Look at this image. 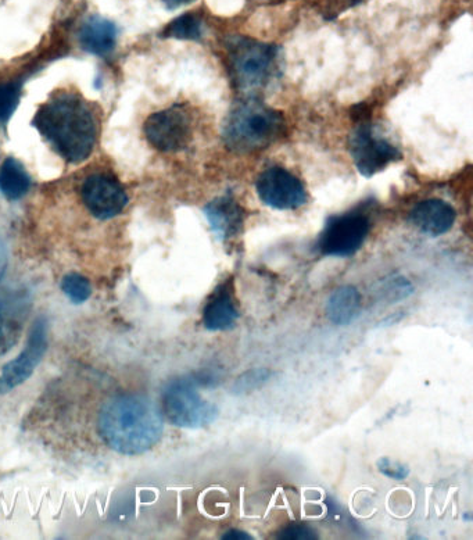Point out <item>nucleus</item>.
<instances>
[{
    "mask_svg": "<svg viewBox=\"0 0 473 540\" xmlns=\"http://www.w3.org/2000/svg\"><path fill=\"white\" fill-rule=\"evenodd\" d=\"M34 127L67 162H82L95 145V120L89 107L77 96H57L39 107Z\"/></svg>",
    "mask_w": 473,
    "mask_h": 540,
    "instance_id": "nucleus-2",
    "label": "nucleus"
},
{
    "mask_svg": "<svg viewBox=\"0 0 473 540\" xmlns=\"http://www.w3.org/2000/svg\"><path fill=\"white\" fill-rule=\"evenodd\" d=\"M20 100V89L16 84H0V123H6Z\"/></svg>",
    "mask_w": 473,
    "mask_h": 540,
    "instance_id": "nucleus-23",
    "label": "nucleus"
},
{
    "mask_svg": "<svg viewBox=\"0 0 473 540\" xmlns=\"http://www.w3.org/2000/svg\"><path fill=\"white\" fill-rule=\"evenodd\" d=\"M414 291L415 288L411 281L403 277V275L397 274L383 278L375 285V289H372L376 298L387 303V305L403 302V300L410 298Z\"/></svg>",
    "mask_w": 473,
    "mask_h": 540,
    "instance_id": "nucleus-19",
    "label": "nucleus"
},
{
    "mask_svg": "<svg viewBox=\"0 0 473 540\" xmlns=\"http://www.w3.org/2000/svg\"><path fill=\"white\" fill-rule=\"evenodd\" d=\"M457 218L454 207L440 199L422 200L410 213V221L422 234L442 236L453 228Z\"/></svg>",
    "mask_w": 473,
    "mask_h": 540,
    "instance_id": "nucleus-15",
    "label": "nucleus"
},
{
    "mask_svg": "<svg viewBox=\"0 0 473 540\" xmlns=\"http://www.w3.org/2000/svg\"><path fill=\"white\" fill-rule=\"evenodd\" d=\"M100 438L116 453L141 456L160 442L163 413L148 396L123 393L107 400L98 418Z\"/></svg>",
    "mask_w": 473,
    "mask_h": 540,
    "instance_id": "nucleus-1",
    "label": "nucleus"
},
{
    "mask_svg": "<svg viewBox=\"0 0 473 540\" xmlns=\"http://www.w3.org/2000/svg\"><path fill=\"white\" fill-rule=\"evenodd\" d=\"M145 135L154 149L179 152L192 139V118L184 107L174 106L152 114L145 123Z\"/></svg>",
    "mask_w": 473,
    "mask_h": 540,
    "instance_id": "nucleus-8",
    "label": "nucleus"
},
{
    "mask_svg": "<svg viewBox=\"0 0 473 540\" xmlns=\"http://www.w3.org/2000/svg\"><path fill=\"white\" fill-rule=\"evenodd\" d=\"M46 350H48V320L41 316L32 324L23 352L3 368L2 379L9 391L24 384L34 374L35 368L45 357Z\"/></svg>",
    "mask_w": 473,
    "mask_h": 540,
    "instance_id": "nucleus-11",
    "label": "nucleus"
},
{
    "mask_svg": "<svg viewBox=\"0 0 473 540\" xmlns=\"http://www.w3.org/2000/svg\"><path fill=\"white\" fill-rule=\"evenodd\" d=\"M240 313L235 305L234 289L231 282L227 281L215 288L207 299L202 313L203 327L210 332L229 331L235 327Z\"/></svg>",
    "mask_w": 473,
    "mask_h": 540,
    "instance_id": "nucleus-14",
    "label": "nucleus"
},
{
    "mask_svg": "<svg viewBox=\"0 0 473 540\" xmlns=\"http://www.w3.org/2000/svg\"><path fill=\"white\" fill-rule=\"evenodd\" d=\"M7 266V252L5 245H3L2 239H0V280H2L3 274H5Z\"/></svg>",
    "mask_w": 473,
    "mask_h": 540,
    "instance_id": "nucleus-27",
    "label": "nucleus"
},
{
    "mask_svg": "<svg viewBox=\"0 0 473 540\" xmlns=\"http://www.w3.org/2000/svg\"><path fill=\"white\" fill-rule=\"evenodd\" d=\"M164 37L181 41H199L203 35V23L196 14L186 13L172 21L164 30Z\"/></svg>",
    "mask_w": 473,
    "mask_h": 540,
    "instance_id": "nucleus-20",
    "label": "nucleus"
},
{
    "mask_svg": "<svg viewBox=\"0 0 473 540\" xmlns=\"http://www.w3.org/2000/svg\"><path fill=\"white\" fill-rule=\"evenodd\" d=\"M62 291L74 305H82L91 298L92 286L88 278L80 274H68L63 278Z\"/></svg>",
    "mask_w": 473,
    "mask_h": 540,
    "instance_id": "nucleus-22",
    "label": "nucleus"
},
{
    "mask_svg": "<svg viewBox=\"0 0 473 540\" xmlns=\"http://www.w3.org/2000/svg\"><path fill=\"white\" fill-rule=\"evenodd\" d=\"M82 199L89 212L99 220H109L118 216L128 198L124 188L109 175H91L82 187Z\"/></svg>",
    "mask_w": 473,
    "mask_h": 540,
    "instance_id": "nucleus-12",
    "label": "nucleus"
},
{
    "mask_svg": "<svg viewBox=\"0 0 473 540\" xmlns=\"http://www.w3.org/2000/svg\"><path fill=\"white\" fill-rule=\"evenodd\" d=\"M229 74L245 98H257L279 74V49L257 39L232 37L227 42Z\"/></svg>",
    "mask_w": 473,
    "mask_h": 540,
    "instance_id": "nucleus-4",
    "label": "nucleus"
},
{
    "mask_svg": "<svg viewBox=\"0 0 473 540\" xmlns=\"http://www.w3.org/2000/svg\"><path fill=\"white\" fill-rule=\"evenodd\" d=\"M376 468L383 477L393 479V481H406L411 472L410 467L406 466V464L390 459V457H381L376 461Z\"/></svg>",
    "mask_w": 473,
    "mask_h": 540,
    "instance_id": "nucleus-24",
    "label": "nucleus"
},
{
    "mask_svg": "<svg viewBox=\"0 0 473 540\" xmlns=\"http://www.w3.org/2000/svg\"><path fill=\"white\" fill-rule=\"evenodd\" d=\"M363 298L356 286L344 285L335 289L326 302V317L333 325L346 327L360 317Z\"/></svg>",
    "mask_w": 473,
    "mask_h": 540,
    "instance_id": "nucleus-16",
    "label": "nucleus"
},
{
    "mask_svg": "<svg viewBox=\"0 0 473 540\" xmlns=\"http://www.w3.org/2000/svg\"><path fill=\"white\" fill-rule=\"evenodd\" d=\"M371 231V221L364 212H353L333 216L326 221L317 242L322 256L351 257L363 248Z\"/></svg>",
    "mask_w": 473,
    "mask_h": 540,
    "instance_id": "nucleus-6",
    "label": "nucleus"
},
{
    "mask_svg": "<svg viewBox=\"0 0 473 540\" xmlns=\"http://www.w3.org/2000/svg\"><path fill=\"white\" fill-rule=\"evenodd\" d=\"M350 153L357 170L367 178L401 159L400 150L385 138L378 137L367 118L358 121L356 130L350 135Z\"/></svg>",
    "mask_w": 473,
    "mask_h": 540,
    "instance_id": "nucleus-7",
    "label": "nucleus"
},
{
    "mask_svg": "<svg viewBox=\"0 0 473 540\" xmlns=\"http://www.w3.org/2000/svg\"><path fill=\"white\" fill-rule=\"evenodd\" d=\"M27 171L16 159H7L0 166V192L9 200L23 198L30 189Z\"/></svg>",
    "mask_w": 473,
    "mask_h": 540,
    "instance_id": "nucleus-18",
    "label": "nucleus"
},
{
    "mask_svg": "<svg viewBox=\"0 0 473 540\" xmlns=\"http://www.w3.org/2000/svg\"><path fill=\"white\" fill-rule=\"evenodd\" d=\"M272 375H274V371L267 367H257L253 368V370L246 371V373L236 378L234 385H232L231 393L235 396L249 395V393L258 391L261 386L271 381Z\"/></svg>",
    "mask_w": 473,
    "mask_h": 540,
    "instance_id": "nucleus-21",
    "label": "nucleus"
},
{
    "mask_svg": "<svg viewBox=\"0 0 473 540\" xmlns=\"http://www.w3.org/2000/svg\"><path fill=\"white\" fill-rule=\"evenodd\" d=\"M196 375L171 379L161 393V413L175 427L200 429L213 424L220 409L203 398Z\"/></svg>",
    "mask_w": 473,
    "mask_h": 540,
    "instance_id": "nucleus-5",
    "label": "nucleus"
},
{
    "mask_svg": "<svg viewBox=\"0 0 473 540\" xmlns=\"http://www.w3.org/2000/svg\"><path fill=\"white\" fill-rule=\"evenodd\" d=\"M258 198L265 206L275 210H297L307 203L303 182L282 167L267 168L257 178Z\"/></svg>",
    "mask_w": 473,
    "mask_h": 540,
    "instance_id": "nucleus-9",
    "label": "nucleus"
},
{
    "mask_svg": "<svg viewBox=\"0 0 473 540\" xmlns=\"http://www.w3.org/2000/svg\"><path fill=\"white\" fill-rule=\"evenodd\" d=\"M193 0H166V3L168 6L171 7H178L182 5H186V3H191Z\"/></svg>",
    "mask_w": 473,
    "mask_h": 540,
    "instance_id": "nucleus-28",
    "label": "nucleus"
},
{
    "mask_svg": "<svg viewBox=\"0 0 473 540\" xmlns=\"http://www.w3.org/2000/svg\"><path fill=\"white\" fill-rule=\"evenodd\" d=\"M31 305L30 292L23 286L0 285V356L20 341Z\"/></svg>",
    "mask_w": 473,
    "mask_h": 540,
    "instance_id": "nucleus-10",
    "label": "nucleus"
},
{
    "mask_svg": "<svg viewBox=\"0 0 473 540\" xmlns=\"http://www.w3.org/2000/svg\"><path fill=\"white\" fill-rule=\"evenodd\" d=\"M222 539L225 540H252L253 536L247 534L245 531H240V529H231V531L225 532L222 535Z\"/></svg>",
    "mask_w": 473,
    "mask_h": 540,
    "instance_id": "nucleus-26",
    "label": "nucleus"
},
{
    "mask_svg": "<svg viewBox=\"0 0 473 540\" xmlns=\"http://www.w3.org/2000/svg\"><path fill=\"white\" fill-rule=\"evenodd\" d=\"M285 134L286 121L281 112L260 99L245 98L229 112L222 139L232 152L247 155L270 148Z\"/></svg>",
    "mask_w": 473,
    "mask_h": 540,
    "instance_id": "nucleus-3",
    "label": "nucleus"
},
{
    "mask_svg": "<svg viewBox=\"0 0 473 540\" xmlns=\"http://www.w3.org/2000/svg\"><path fill=\"white\" fill-rule=\"evenodd\" d=\"M117 28L103 17H91L80 31L82 48L92 55L106 56L116 46Z\"/></svg>",
    "mask_w": 473,
    "mask_h": 540,
    "instance_id": "nucleus-17",
    "label": "nucleus"
},
{
    "mask_svg": "<svg viewBox=\"0 0 473 540\" xmlns=\"http://www.w3.org/2000/svg\"><path fill=\"white\" fill-rule=\"evenodd\" d=\"M277 538L283 540H315L318 539V535L310 525L293 522V524H289L288 527L279 531Z\"/></svg>",
    "mask_w": 473,
    "mask_h": 540,
    "instance_id": "nucleus-25",
    "label": "nucleus"
},
{
    "mask_svg": "<svg viewBox=\"0 0 473 540\" xmlns=\"http://www.w3.org/2000/svg\"><path fill=\"white\" fill-rule=\"evenodd\" d=\"M6 392H9V388H7L5 381L0 377V395H3V393Z\"/></svg>",
    "mask_w": 473,
    "mask_h": 540,
    "instance_id": "nucleus-29",
    "label": "nucleus"
},
{
    "mask_svg": "<svg viewBox=\"0 0 473 540\" xmlns=\"http://www.w3.org/2000/svg\"><path fill=\"white\" fill-rule=\"evenodd\" d=\"M204 216L209 221L211 231L221 243L238 238L245 224V210L231 195L214 199L204 207Z\"/></svg>",
    "mask_w": 473,
    "mask_h": 540,
    "instance_id": "nucleus-13",
    "label": "nucleus"
}]
</instances>
